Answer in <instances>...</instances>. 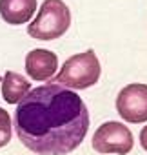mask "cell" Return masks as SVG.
Instances as JSON below:
<instances>
[{
  "label": "cell",
  "instance_id": "obj_6",
  "mask_svg": "<svg viewBox=\"0 0 147 155\" xmlns=\"http://www.w3.org/2000/svg\"><path fill=\"white\" fill-rule=\"evenodd\" d=\"M58 57L49 49H33L26 57V71L33 81H47L56 73Z\"/></svg>",
  "mask_w": 147,
  "mask_h": 155
},
{
  "label": "cell",
  "instance_id": "obj_9",
  "mask_svg": "<svg viewBox=\"0 0 147 155\" xmlns=\"http://www.w3.org/2000/svg\"><path fill=\"white\" fill-rule=\"evenodd\" d=\"M11 135H13V122H11V117L9 113L0 108V148H4L9 144L11 140Z\"/></svg>",
  "mask_w": 147,
  "mask_h": 155
},
{
  "label": "cell",
  "instance_id": "obj_5",
  "mask_svg": "<svg viewBox=\"0 0 147 155\" xmlns=\"http://www.w3.org/2000/svg\"><path fill=\"white\" fill-rule=\"evenodd\" d=\"M118 115L131 122L142 124L147 120V84H129L116 97Z\"/></svg>",
  "mask_w": 147,
  "mask_h": 155
},
{
  "label": "cell",
  "instance_id": "obj_10",
  "mask_svg": "<svg viewBox=\"0 0 147 155\" xmlns=\"http://www.w3.org/2000/svg\"><path fill=\"white\" fill-rule=\"evenodd\" d=\"M140 142H142V148L147 150V126H143V130L140 131Z\"/></svg>",
  "mask_w": 147,
  "mask_h": 155
},
{
  "label": "cell",
  "instance_id": "obj_3",
  "mask_svg": "<svg viewBox=\"0 0 147 155\" xmlns=\"http://www.w3.org/2000/svg\"><path fill=\"white\" fill-rule=\"evenodd\" d=\"M71 26V11L62 0H44L36 18L27 26V35L36 40H56Z\"/></svg>",
  "mask_w": 147,
  "mask_h": 155
},
{
  "label": "cell",
  "instance_id": "obj_2",
  "mask_svg": "<svg viewBox=\"0 0 147 155\" xmlns=\"http://www.w3.org/2000/svg\"><path fill=\"white\" fill-rule=\"evenodd\" d=\"M100 73H102V66L100 60L96 58V53L93 49H87L84 53L73 55L71 58H67L60 73L56 75L55 82L71 90H86L98 82Z\"/></svg>",
  "mask_w": 147,
  "mask_h": 155
},
{
  "label": "cell",
  "instance_id": "obj_4",
  "mask_svg": "<svg viewBox=\"0 0 147 155\" xmlns=\"http://www.w3.org/2000/svg\"><path fill=\"white\" fill-rule=\"evenodd\" d=\"M134 139L131 130L122 122H104L93 135V148L98 153H116L125 155L133 150Z\"/></svg>",
  "mask_w": 147,
  "mask_h": 155
},
{
  "label": "cell",
  "instance_id": "obj_1",
  "mask_svg": "<svg viewBox=\"0 0 147 155\" xmlns=\"http://www.w3.org/2000/svg\"><path fill=\"white\" fill-rule=\"evenodd\" d=\"M13 126L29 151L67 155L84 142L89 111L78 93L53 81L27 91L17 104Z\"/></svg>",
  "mask_w": 147,
  "mask_h": 155
},
{
  "label": "cell",
  "instance_id": "obj_7",
  "mask_svg": "<svg viewBox=\"0 0 147 155\" xmlns=\"http://www.w3.org/2000/svg\"><path fill=\"white\" fill-rule=\"evenodd\" d=\"M36 11V0H0V17L11 26L26 24Z\"/></svg>",
  "mask_w": 147,
  "mask_h": 155
},
{
  "label": "cell",
  "instance_id": "obj_8",
  "mask_svg": "<svg viewBox=\"0 0 147 155\" xmlns=\"http://www.w3.org/2000/svg\"><path fill=\"white\" fill-rule=\"evenodd\" d=\"M0 82H2V97L9 104H18L33 88L26 77L15 71H8L4 77H0Z\"/></svg>",
  "mask_w": 147,
  "mask_h": 155
}]
</instances>
